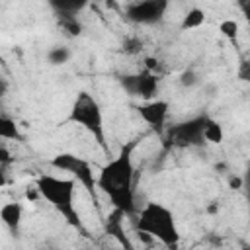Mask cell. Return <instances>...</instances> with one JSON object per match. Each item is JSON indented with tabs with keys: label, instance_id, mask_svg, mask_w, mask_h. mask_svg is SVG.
Listing matches in <instances>:
<instances>
[{
	"label": "cell",
	"instance_id": "obj_1",
	"mask_svg": "<svg viewBox=\"0 0 250 250\" xmlns=\"http://www.w3.org/2000/svg\"><path fill=\"white\" fill-rule=\"evenodd\" d=\"M137 141H131L121 146L119 154L111 158L96 178V186L109 197L111 205L123 215H131L135 211V164L133 150Z\"/></svg>",
	"mask_w": 250,
	"mask_h": 250
},
{
	"label": "cell",
	"instance_id": "obj_2",
	"mask_svg": "<svg viewBox=\"0 0 250 250\" xmlns=\"http://www.w3.org/2000/svg\"><path fill=\"white\" fill-rule=\"evenodd\" d=\"M76 186V180L72 178H57V176H39L37 178V184H35V189L39 191V195L51 203V207L62 215V219L82 230V221L76 213V207H74V188Z\"/></svg>",
	"mask_w": 250,
	"mask_h": 250
},
{
	"label": "cell",
	"instance_id": "obj_3",
	"mask_svg": "<svg viewBox=\"0 0 250 250\" xmlns=\"http://www.w3.org/2000/svg\"><path fill=\"white\" fill-rule=\"evenodd\" d=\"M137 225L141 232L150 234L152 238L160 240L166 246H176L180 238L172 211L160 203H146L139 213Z\"/></svg>",
	"mask_w": 250,
	"mask_h": 250
},
{
	"label": "cell",
	"instance_id": "obj_4",
	"mask_svg": "<svg viewBox=\"0 0 250 250\" xmlns=\"http://www.w3.org/2000/svg\"><path fill=\"white\" fill-rule=\"evenodd\" d=\"M70 121L78 123L80 127H84L94 139L96 143L105 148V131H104V115L100 109V104L96 102L94 96H90L88 92H80L70 107Z\"/></svg>",
	"mask_w": 250,
	"mask_h": 250
},
{
	"label": "cell",
	"instance_id": "obj_5",
	"mask_svg": "<svg viewBox=\"0 0 250 250\" xmlns=\"http://www.w3.org/2000/svg\"><path fill=\"white\" fill-rule=\"evenodd\" d=\"M51 164L57 168V170H62V172H68L72 176V180H78L84 189L96 199V176H94V170L90 166V162H86L84 158L72 154V152H61L57 154Z\"/></svg>",
	"mask_w": 250,
	"mask_h": 250
},
{
	"label": "cell",
	"instance_id": "obj_6",
	"mask_svg": "<svg viewBox=\"0 0 250 250\" xmlns=\"http://www.w3.org/2000/svg\"><path fill=\"white\" fill-rule=\"evenodd\" d=\"M207 115H199L193 119H188L184 123L174 125L168 129V141L174 146H199L203 145V129L207 123Z\"/></svg>",
	"mask_w": 250,
	"mask_h": 250
},
{
	"label": "cell",
	"instance_id": "obj_7",
	"mask_svg": "<svg viewBox=\"0 0 250 250\" xmlns=\"http://www.w3.org/2000/svg\"><path fill=\"white\" fill-rule=\"evenodd\" d=\"M168 0H139L127 6L125 16L135 23H156L164 18Z\"/></svg>",
	"mask_w": 250,
	"mask_h": 250
},
{
	"label": "cell",
	"instance_id": "obj_8",
	"mask_svg": "<svg viewBox=\"0 0 250 250\" xmlns=\"http://www.w3.org/2000/svg\"><path fill=\"white\" fill-rule=\"evenodd\" d=\"M123 86L131 96H139L143 100H150L158 90V76L150 68H146L137 76H125Z\"/></svg>",
	"mask_w": 250,
	"mask_h": 250
},
{
	"label": "cell",
	"instance_id": "obj_9",
	"mask_svg": "<svg viewBox=\"0 0 250 250\" xmlns=\"http://www.w3.org/2000/svg\"><path fill=\"white\" fill-rule=\"evenodd\" d=\"M141 119L154 131H162L168 117V102L164 100H146V104L137 107Z\"/></svg>",
	"mask_w": 250,
	"mask_h": 250
},
{
	"label": "cell",
	"instance_id": "obj_10",
	"mask_svg": "<svg viewBox=\"0 0 250 250\" xmlns=\"http://www.w3.org/2000/svg\"><path fill=\"white\" fill-rule=\"evenodd\" d=\"M23 217V207L20 203H6L0 209V221L10 229V230H18L20 223Z\"/></svg>",
	"mask_w": 250,
	"mask_h": 250
},
{
	"label": "cell",
	"instance_id": "obj_11",
	"mask_svg": "<svg viewBox=\"0 0 250 250\" xmlns=\"http://www.w3.org/2000/svg\"><path fill=\"white\" fill-rule=\"evenodd\" d=\"M90 0H49L51 8L59 16H74L88 6Z\"/></svg>",
	"mask_w": 250,
	"mask_h": 250
},
{
	"label": "cell",
	"instance_id": "obj_12",
	"mask_svg": "<svg viewBox=\"0 0 250 250\" xmlns=\"http://www.w3.org/2000/svg\"><path fill=\"white\" fill-rule=\"evenodd\" d=\"M0 139H8V141H20L21 139L20 129H18L14 119L0 115Z\"/></svg>",
	"mask_w": 250,
	"mask_h": 250
},
{
	"label": "cell",
	"instance_id": "obj_13",
	"mask_svg": "<svg viewBox=\"0 0 250 250\" xmlns=\"http://www.w3.org/2000/svg\"><path fill=\"white\" fill-rule=\"evenodd\" d=\"M121 217H123V213L115 209V213L111 215V219H109V223H107V232H109V234H113V236H115L123 246H131V244H129V240L123 236V230H121Z\"/></svg>",
	"mask_w": 250,
	"mask_h": 250
},
{
	"label": "cell",
	"instance_id": "obj_14",
	"mask_svg": "<svg viewBox=\"0 0 250 250\" xmlns=\"http://www.w3.org/2000/svg\"><path fill=\"white\" fill-rule=\"evenodd\" d=\"M203 139L207 141V143H215V145H219L221 141H223V127L215 121V119H207V123H205V129H203Z\"/></svg>",
	"mask_w": 250,
	"mask_h": 250
},
{
	"label": "cell",
	"instance_id": "obj_15",
	"mask_svg": "<svg viewBox=\"0 0 250 250\" xmlns=\"http://www.w3.org/2000/svg\"><path fill=\"white\" fill-rule=\"evenodd\" d=\"M203 21H205V12L199 10V8H191V10L184 16V20H182V29H195V27H199Z\"/></svg>",
	"mask_w": 250,
	"mask_h": 250
},
{
	"label": "cell",
	"instance_id": "obj_16",
	"mask_svg": "<svg viewBox=\"0 0 250 250\" xmlns=\"http://www.w3.org/2000/svg\"><path fill=\"white\" fill-rule=\"evenodd\" d=\"M219 31H221L225 37H229L230 41H234L236 35H238V23H236L234 20H225V21H221Z\"/></svg>",
	"mask_w": 250,
	"mask_h": 250
},
{
	"label": "cell",
	"instance_id": "obj_17",
	"mask_svg": "<svg viewBox=\"0 0 250 250\" xmlns=\"http://www.w3.org/2000/svg\"><path fill=\"white\" fill-rule=\"evenodd\" d=\"M61 25L70 33V35H78L80 33V23H78V20L74 18V16H62V20H61Z\"/></svg>",
	"mask_w": 250,
	"mask_h": 250
},
{
	"label": "cell",
	"instance_id": "obj_18",
	"mask_svg": "<svg viewBox=\"0 0 250 250\" xmlns=\"http://www.w3.org/2000/svg\"><path fill=\"white\" fill-rule=\"evenodd\" d=\"M66 59H68V51H66V49H62V47L53 49V51L49 53V61H51L53 64H61V62H64Z\"/></svg>",
	"mask_w": 250,
	"mask_h": 250
},
{
	"label": "cell",
	"instance_id": "obj_19",
	"mask_svg": "<svg viewBox=\"0 0 250 250\" xmlns=\"http://www.w3.org/2000/svg\"><path fill=\"white\" fill-rule=\"evenodd\" d=\"M10 162H12V156H10L8 148L6 146H0V166L2 164H10Z\"/></svg>",
	"mask_w": 250,
	"mask_h": 250
},
{
	"label": "cell",
	"instance_id": "obj_20",
	"mask_svg": "<svg viewBox=\"0 0 250 250\" xmlns=\"http://www.w3.org/2000/svg\"><path fill=\"white\" fill-rule=\"evenodd\" d=\"M182 82H184V84H191V82H193V74H191V72H184Z\"/></svg>",
	"mask_w": 250,
	"mask_h": 250
},
{
	"label": "cell",
	"instance_id": "obj_21",
	"mask_svg": "<svg viewBox=\"0 0 250 250\" xmlns=\"http://www.w3.org/2000/svg\"><path fill=\"white\" fill-rule=\"evenodd\" d=\"M240 184H242V182H240V178H232V180H230V186H232L234 189H236V188H240Z\"/></svg>",
	"mask_w": 250,
	"mask_h": 250
},
{
	"label": "cell",
	"instance_id": "obj_22",
	"mask_svg": "<svg viewBox=\"0 0 250 250\" xmlns=\"http://www.w3.org/2000/svg\"><path fill=\"white\" fill-rule=\"evenodd\" d=\"M6 184V176H4V172H2V166H0V188Z\"/></svg>",
	"mask_w": 250,
	"mask_h": 250
}]
</instances>
